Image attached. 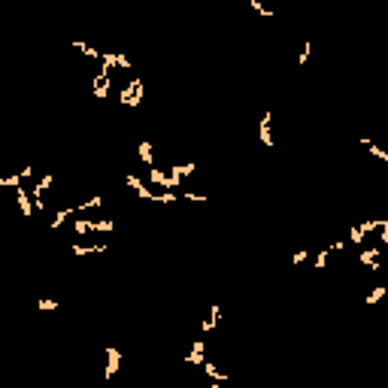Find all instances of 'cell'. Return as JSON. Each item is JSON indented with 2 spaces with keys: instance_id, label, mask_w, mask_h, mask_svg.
I'll list each match as a JSON object with an SVG mask.
<instances>
[{
  "instance_id": "obj_6",
  "label": "cell",
  "mask_w": 388,
  "mask_h": 388,
  "mask_svg": "<svg viewBox=\"0 0 388 388\" xmlns=\"http://www.w3.org/2000/svg\"><path fill=\"white\" fill-rule=\"evenodd\" d=\"M270 122H273V112L267 109V112H264V119H261V130H258V137H261V146H273V133H270Z\"/></svg>"
},
{
  "instance_id": "obj_8",
  "label": "cell",
  "mask_w": 388,
  "mask_h": 388,
  "mask_svg": "<svg viewBox=\"0 0 388 388\" xmlns=\"http://www.w3.org/2000/svg\"><path fill=\"white\" fill-rule=\"evenodd\" d=\"M137 155H140V161L146 164V167H155V155H152V143H149V140H143V143H140Z\"/></svg>"
},
{
  "instance_id": "obj_13",
  "label": "cell",
  "mask_w": 388,
  "mask_h": 388,
  "mask_svg": "<svg viewBox=\"0 0 388 388\" xmlns=\"http://www.w3.org/2000/svg\"><path fill=\"white\" fill-rule=\"evenodd\" d=\"M361 146H364V149H367V152H370L373 158H379V161H388V152H385V149H379V146H376L373 140H361Z\"/></svg>"
},
{
  "instance_id": "obj_1",
  "label": "cell",
  "mask_w": 388,
  "mask_h": 388,
  "mask_svg": "<svg viewBox=\"0 0 388 388\" xmlns=\"http://www.w3.org/2000/svg\"><path fill=\"white\" fill-rule=\"evenodd\" d=\"M146 170H149V182H152V185H161V188H167V191H176V188L182 185V179L173 176V173H164V170H158V167H146Z\"/></svg>"
},
{
  "instance_id": "obj_7",
  "label": "cell",
  "mask_w": 388,
  "mask_h": 388,
  "mask_svg": "<svg viewBox=\"0 0 388 388\" xmlns=\"http://www.w3.org/2000/svg\"><path fill=\"white\" fill-rule=\"evenodd\" d=\"M203 349H206V343L203 340H194V349L185 355V364H203L206 358H203Z\"/></svg>"
},
{
  "instance_id": "obj_21",
  "label": "cell",
  "mask_w": 388,
  "mask_h": 388,
  "mask_svg": "<svg viewBox=\"0 0 388 388\" xmlns=\"http://www.w3.org/2000/svg\"><path fill=\"white\" fill-rule=\"evenodd\" d=\"M385 294H388V288H385V285H376V288H373L370 294H367V297H364V303H376V300H382Z\"/></svg>"
},
{
  "instance_id": "obj_18",
  "label": "cell",
  "mask_w": 388,
  "mask_h": 388,
  "mask_svg": "<svg viewBox=\"0 0 388 388\" xmlns=\"http://www.w3.org/2000/svg\"><path fill=\"white\" fill-rule=\"evenodd\" d=\"M200 367L206 370V376H209V379H216V382H227V376H225V373H219V370H216V364H206V361H203Z\"/></svg>"
},
{
  "instance_id": "obj_22",
  "label": "cell",
  "mask_w": 388,
  "mask_h": 388,
  "mask_svg": "<svg viewBox=\"0 0 388 388\" xmlns=\"http://www.w3.org/2000/svg\"><path fill=\"white\" fill-rule=\"evenodd\" d=\"M309 52H313V43L306 40V43L300 46V55H297V64H300V67H303V64H306V61H309Z\"/></svg>"
},
{
  "instance_id": "obj_12",
  "label": "cell",
  "mask_w": 388,
  "mask_h": 388,
  "mask_svg": "<svg viewBox=\"0 0 388 388\" xmlns=\"http://www.w3.org/2000/svg\"><path fill=\"white\" fill-rule=\"evenodd\" d=\"M73 212H76V206H64V209H58V212H55V219H52V230H58V227H61L67 219L73 216Z\"/></svg>"
},
{
  "instance_id": "obj_23",
  "label": "cell",
  "mask_w": 388,
  "mask_h": 388,
  "mask_svg": "<svg viewBox=\"0 0 388 388\" xmlns=\"http://www.w3.org/2000/svg\"><path fill=\"white\" fill-rule=\"evenodd\" d=\"M112 64L122 67V70H130V61H128V55H125V52H112Z\"/></svg>"
},
{
  "instance_id": "obj_26",
  "label": "cell",
  "mask_w": 388,
  "mask_h": 388,
  "mask_svg": "<svg viewBox=\"0 0 388 388\" xmlns=\"http://www.w3.org/2000/svg\"><path fill=\"white\" fill-rule=\"evenodd\" d=\"M179 197H185V200H194V203H206V194H194V191H185V194H179Z\"/></svg>"
},
{
  "instance_id": "obj_20",
  "label": "cell",
  "mask_w": 388,
  "mask_h": 388,
  "mask_svg": "<svg viewBox=\"0 0 388 388\" xmlns=\"http://www.w3.org/2000/svg\"><path fill=\"white\" fill-rule=\"evenodd\" d=\"M73 230L82 237V234H91V219H73Z\"/></svg>"
},
{
  "instance_id": "obj_11",
  "label": "cell",
  "mask_w": 388,
  "mask_h": 388,
  "mask_svg": "<svg viewBox=\"0 0 388 388\" xmlns=\"http://www.w3.org/2000/svg\"><path fill=\"white\" fill-rule=\"evenodd\" d=\"M222 322V313H219V303H212L209 306V319L203 322V334H209V331H216V324Z\"/></svg>"
},
{
  "instance_id": "obj_27",
  "label": "cell",
  "mask_w": 388,
  "mask_h": 388,
  "mask_svg": "<svg viewBox=\"0 0 388 388\" xmlns=\"http://www.w3.org/2000/svg\"><path fill=\"white\" fill-rule=\"evenodd\" d=\"M306 258H309V252H306V249H300V252H294V255H291V264H303Z\"/></svg>"
},
{
  "instance_id": "obj_28",
  "label": "cell",
  "mask_w": 388,
  "mask_h": 388,
  "mask_svg": "<svg viewBox=\"0 0 388 388\" xmlns=\"http://www.w3.org/2000/svg\"><path fill=\"white\" fill-rule=\"evenodd\" d=\"M18 176H22V179H33V167H25V170H18Z\"/></svg>"
},
{
  "instance_id": "obj_2",
  "label": "cell",
  "mask_w": 388,
  "mask_h": 388,
  "mask_svg": "<svg viewBox=\"0 0 388 388\" xmlns=\"http://www.w3.org/2000/svg\"><path fill=\"white\" fill-rule=\"evenodd\" d=\"M109 76H112V73H106V70H97L94 82H91L94 97H109V91H112V82H109Z\"/></svg>"
},
{
  "instance_id": "obj_9",
  "label": "cell",
  "mask_w": 388,
  "mask_h": 388,
  "mask_svg": "<svg viewBox=\"0 0 388 388\" xmlns=\"http://www.w3.org/2000/svg\"><path fill=\"white\" fill-rule=\"evenodd\" d=\"M73 49H76L79 55H85V58L100 61V49H91V46H88V43H82V40H73Z\"/></svg>"
},
{
  "instance_id": "obj_3",
  "label": "cell",
  "mask_w": 388,
  "mask_h": 388,
  "mask_svg": "<svg viewBox=\"0 0 388 388\" xmlns=\"http://www.w3.org/2000/svg\"><path fill=\"white\" fill-rule=\"evenodd\" d=\"M122 367V352L115 346H106V379H112Z\"/></svg>"
},
{
  "instance_id": "obj_5",
  "label": "cell",
  "mask_w": 388,
  "mask_h": 388,
  "mask_svg": "<svg viewBox=\"0 0 388 388\" xmlns=\"http://www.w3.org/2000/svg\"><path fill=\"white\" fill-rule=\"evenodd\" d=\"M15 200H18V209L25 212V219L33 216V200H31V191H25L22 185H15Z\"/></svg>"
},
{
  "instance_id": "obj_19",
  "label": "cell",
  "mask_w": 388,
  "mask_h": 388,
  "mask_svg": "<svg viewBox=\"0 0 388 388\" xmlns=\"http://www.w3.org/2000/svg\"><path fill=\"white\" fill-rule=\"evenodd\" d=\"M36 306H40V313H55L61 303H58V300H52V297H40V303H36Z\"/></svg>"
},
{
  "instance_id": "obj_10",
  "label": "cell",
  "mask_w": 388,
  "mask_h": 388,
  "mask_svg": "<svg viewBox=\"0 0 388 388\" xmlns=\"http://www.w3.org/2000/svg\"><path fill=\"white\" fill-rule=\"evenodd\" d=\"M100 206H103V197H100V194H91L88 200L76 203V212H88V209H100Z\"/></svg>"
},
{
  "instance_id": "obj_15",
  "label": "cell",
  "mask_w": 388,
  "mask_h": 388,
  "mask_svg": "<svg viewBox=\"0 0 388 388\" xmlns=\"http://www.w3.org/2000/svg\"><path fill=\"white\" fill-rule=\"evenodd\" d=\"M194 170H197V167H194L191 161H188V164H173V167H170V173H173V176H179V179H185V176H191Z\"/></svg>"
},
{
  "instance_id": "obj_24",
  "label": "cell",
  "mask_w": 388,
  "mask_h": 388,
  "mask_svg": "<svg viewBox=\"0 0 388 388\" xmlns=\"http://www.w3.org/2000/svg\"><path fill=\"white\" fill-rule=\"evenodd\" d=\"M334 252H331V246H324V249H319V255H316V267H327V258H331Z\"/></svg>"
},
{
  "instance_id": "obj_16",
  "label": "cell",
  "mask_w": 388,
  "mask_h": 388,
  "mask_svg": "<svg viewBox=\"0 0 388 388\" xmlns=\"http://www.w3.org/2000/svg\"><path fill=\"white\" fill-rule=\"evenodd\" d=\"M243 3H246V6H252V9H255L258 15H264V18H273V9H267L261 0H243Z\"/></svg>"
},
{
  "instance_id": "obj_17",
  "label": "cell",
  "mask_w": 388,
  "mask_h": 388,
  "mask_svg": "<svg viewBox=\"0 0 388 388\" xmlns=\"http://www.w3.org/2000/svg\"><path fill=\"white\" fill-rule=\"evenodd\" d=\"M15 185H22V176H18V170H15L12 176H3V173H0V188H15Z\"/></svg>"
},
{
  "instance_id": "obj_25",
  "label": "cell",
  "mask_w": 388,
  "mask_h": 388,
  "mask_svg": "<svg viewBox=\"0 0 388 388\" xmlns=\"http://www.w3.org/2000/svg\"><path fill=\"white\" fill-rule=\"evenodd\" d=\"M349 243H361V246H364V230H361V225H352V230H349Z\"/></svg>"
},
{
  "instance_id": "obj_4",
  "label": "cell",
  "mask_w": 388,
  "mask_h": 388,
  "mask_svg": "<svg viewBox=\"0 0 388 388\" xmlns=\"http://www.w3.org/2000/svg\"><path fill=\"white\" fill-rule=\"evenodd\" d=\"M379 249H382V246H370V249H361L358 261H361L364 267H370V270H379Z\"/></svg>"
},
{
  "instance_id": "obj_14",
  "label": "cell",
  "mask_w": 388,
  "mask_h": 388,
  "mask_svg": "<svg viewBox=\"0 0 388 388\" xmlns=\"http://www.w3.org/2000/svg\"><path fill=\"white\" fill-rule=\"evenodd\" d=\"M112 227H115V222L112 219H91V230H100V234H112Z\"/></svg>"
}]
</instances>
